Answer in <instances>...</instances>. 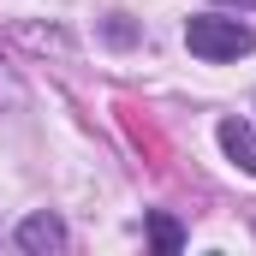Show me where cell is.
<instances>
[{"instance_id": "1", "label": "cell", "mask_w": 256, "mask_h": 256, "mask_svg": "<svg viewBox=\"0 0 256 256\" xmlns=\"http://www.w3.org/2000/svg\"><path fill=\"white\" fill-rule=\"evenodd\" d=\"M185 48H191L196 60H238V54H250L256 36L238 24V18H191L185 24Z\"/></svg>"}, {"instance_id": "2", "label": "cell", "mask_w": 256, "mask_h": 256, "mask_svg": "<svg viewBox=\"0 0 256 256\" xmlns=\"http://www.w3.org/2000/svg\"><path fill=\"white\" fill-rule=\"evenodd\" d=\"M18 244H24V250H36V256L66 250V226H60V214H30V220L18 226Z\"/></svg>"}, {"instance_id": "3", "label": "cell", "mask_w": 256, "mask_h": 256, "mask_svg": "<svg viewBox=\"0 0 256 256\" xmlns=\"http://www.w3.org/2000/svg\"><path fill=\"white\" fill-rule=\"evenodd\" d=\"M220 149L232 155V167H244L256 179V131L244 126V120H220Z\"/></svg>"}, {"instance_id": "4", "label": "cell", "mask_w": 256, "mask_h": 256, "mask_svg": "<svg viewBox=\"0 0 256 256\" xmlns=\"http://www.w3.org/2000/svg\"><path fill=\"white\" fill-rule=\"evenodd\" d=\"M149 244H155V250H179V244H185V226H179V220H173V214H149Z\"/></svg>"}, {"instance_id": "5", "label": "cell", "mask_w": 256, "mask_h": 256, "mask_svg": "<svg viewBox=\"0 0 256 256\" xmlns=\"http://www.w3.org/2000/svg\"><path fill=\"white\" fill-rule=\"evenodd\" d=\"M226 6H256V0H226Z\"/></svg>"}]
</instances>
